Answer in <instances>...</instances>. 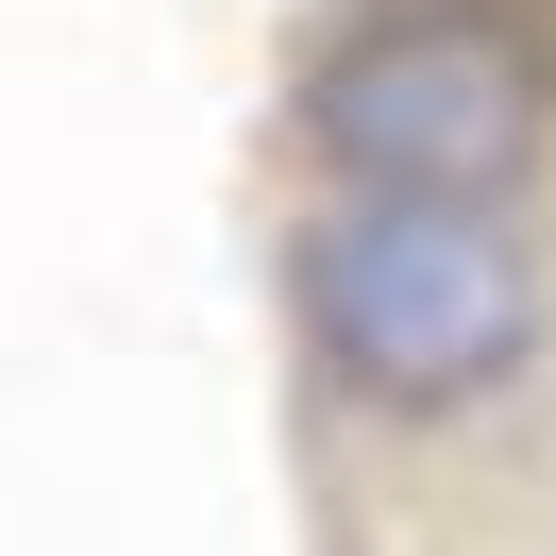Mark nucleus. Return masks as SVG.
<instances>
[{
  "instance_id": "f257e3e1",
  "label": "nucleus",
  "mask_w": 556,
  "mask_h": 556,
  "mask_svg": "<svg viewBox=\"0 0 556 556\" xmlns=\"http://www.w3.org/2000/svg\"><path fill=\"white\" fill-rule=\"evenodd\" d=\"M304 556H556V0H304L253 102Z\"/></svg>"
}]
</instances>
